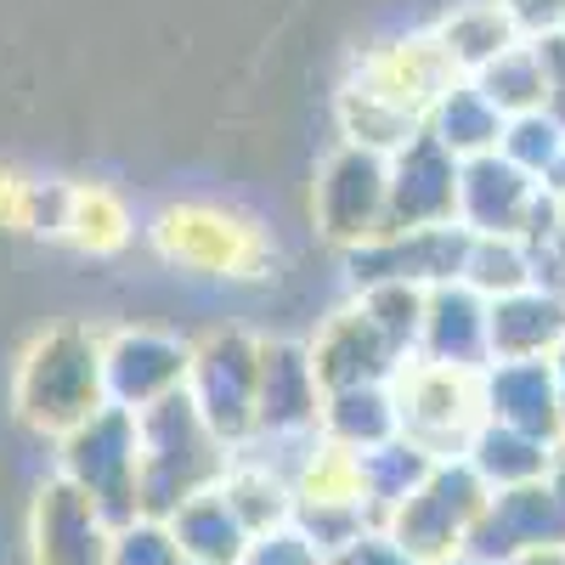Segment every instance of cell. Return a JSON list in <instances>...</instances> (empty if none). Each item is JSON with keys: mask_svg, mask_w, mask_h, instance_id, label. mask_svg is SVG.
Listing matches in <instances>:
<instances>
[{"mask_svg": "<svg viewBox=\"0 0 565 565\" xmlns=\"http://www.w3.org/2000/svg\"><path fill=\"white\" fill-rule=\"evenodd\" d=\"M18 413L45 436H68L90 413L108 407L103 391V345L85 328H52L45 340L29 345L23 367H18Z\"/></svg>", "mask_w": 565, "mask_h": 565, "instance_id": "cell-1", "label": "cell"}, {"mask_svg": "<svg viewBox=\"0 0 565 565\" xmlns=\"http://www.w3.org/2000/svg\"><path fill=\"white\" fill-rule=\"evenodd\" d=\"M136 463H141V436H136V413L103 407L90 413L79 430L63 436V481L79 487L108 526H130L136 514Z\"/></svg>", "mask_w": 565, "mask_h": 565, "instance_id": "cell-2", "label": "cell"}, {"mask_svg": "<svg viewBox=\"0 0 565 565\" xmlns=\"http://www.w3.org/2000/svg\"><path fill=\"white\" fill-rule=\"evenodd\" d=\"M396 413H402V436L424 452H447V447H469L476 430L487 424L481 413V380L469 373H447V367H424V362H402L396 373Z\"/></svg>", "mask_w": 565, "mask_h": 565, "instance_id": "cell-3", "label": "cell"}, {"mask_svg": "<svg viewBox=\"0 0 565 565\" xmlns=\"http://www.w3.org/2000/svg\"><path fill=\"white\" fill-rule=\"evenodd\" d=\"M255 385H260V345L249 334H215L193 351L186 396L221 447H238L255 430Z\"/></svg>", "mask_w": 565, "mask_h": 565, "instance_id": "cell-4", "label": "cell"}, {"mask_svg": "<svg viewBox=\"0 0 565 565\" xmlns=\"http://www.w3.org/2000/svg\"><path fill=\"white\" fill-rule=\"evenodd\" d=\"M487 509V487L469 463H436L402 509H396V543L413 559H447V548H458L469 537V526Z\"/></svg>", "mask_w": 565, "mask_h": 565, "instance_id": "cell-5", "label": "cell"}, {"mask_svg": "<svg viewBox=\"0 0 565 565\" xmlns=\"http://www.w3.org/2000/svg\"><path fill=\"white\" fill-rule=\"evenodd\" d=\"M430 226H458V159L430 130H418L391 159V193H385L380 238L430 232Z\"/></svg>", "mask_w": 565, "mask_h": 565, "instance_id": "cell-6", "label": "cell"}, {"mask_svg": "<svg viewBox=\"0 0 565 565\" xmlns=\"http://www.w3.org/2000/svg\"><path fill=\"white\" fill-rule=\"evenodd\" d=\"M469 260V232L463 226H430V232H402V238H367L345 249L356 289H380V282H413V289H436L458 282Z\"/></svg>", "mask_w": 565, "mask_h": 565, "instance_id": "cell-7", "label": "cell"}, {"mask_svg": "<svg viewBox=\"0 0 565 565\" xmlns=\"http://www.w3.org/2000/svg\"><path fill=\"white\" fill-rule=\"evenodd\" d=\"M385 193H391V164L373 148H340L317 181V221L334 244L356 249L380 238L385 226Z\"/></svg>", "mask_w": 565, "mask_h": 565, "instance_id": "cell-8", "label": "cell"}, {"mask_svg": "<svg viewBox=\"0 0 565 565\" xmlns=\"http://www.w3.org/2000/svg\"><path fill=\"white\" fill-rule=\"evenodd\" d=\"M193 373V345H181L159 328H125L103 345V391H108V407H125V413H141L164 402L170 391L186 385Z\"/></svg>", "mask_w": 565, "mask_h": 565, "instance_id": "cell-9", "label": "cell"}, {"mask_svg": "<svg viewBox=\"0 0 565 565\" xmlns=\"http://www.w3.org/2000/svg\"><path fill=\"white\" fill-rule=\"evenodd\" d=\"M543 181L514 170L503 153H481L458 164V226L469 238H526L532 204Z\"/></svg>", "mask_w": 565, "mask_h": 565, "instance_id": "cell-10", "label": "cell"}, {"mask_svg": "<svg viewBox=\"0 0 565 565\" xmlns=\"http://www.w3.org/2000/svg\"><path fill=\"white\" fill-rule=\"evenodd\" d=\"M487 311L492 300H481L469 282H436L424 295V328H418V362L424 367H447V373H469L481 380L492 367L487 351Z\"/></svg>", "mask_w": 565, "mask_h": 565, "instance_id": "cell-11", "label": "cell"}, {"mask_svg": "<svg viewBox=\"0 0 565 565\" xmlns=\"http://www.w3.org/2000/svg\"><path fill=\"white\" fill-rule=\"evenodd\" d=\"M481 413H487V424H509L521 436L559 441L565 418H559L554 362H492L481 373Z\"/></svg>", "mask_w": 565, "mask_h": 565, "instance_id": "cell-12", "label": "cell"}, {"mask_svg": "<svg viewBox=\"0 0 565 565\" xmlns=\"http://www.w3.org/2000/svg\"><path fill=\"white\" fill-rule=\"evenodd\" d=\"M322 413V385L311 373V351L295 340L260 345V385H255V430L260 436H295L317 430ZM249 430V436H255Z\"/></svg>", "mask_w": 565, "mask_h": 565, "instance_id": "cell-13", "label": "cell"}, {"mask_svg": "<svg viewBox=\"0 0 565 565\" xmlns=\"http://www.w3.org/2000/svg\"><path fill=\"white\" fill-rule=\"evenodd\" d=\"M311 373L322 396L334 391H356V385H385L402 373V356L385 345V334L373 328L362 311H345L322 328V340L311 345Z\"/></svg>", "mask_w": 565, "mask_h": 565, "instance_id": "cell-14", "label": "cell"}, {"mask_svg": "<svg viewBox=\"0 0 565 565\" xmlns=\"http://www.w3.org/2000/svg\"><path fill=\"white\" fill-rule=\"evenodd\" d=\"M34 543H40V565H108V548H114L97 503L68 481H52L40 492Z\"/></svg>", "mask_w": 565, "mask_h": 565, "instance_id": "cell-15", "label": "cell"}, {"mask_svg": "<svg viewBox=\"0 0 565 565\" xmlns=\"http://www.w3.org/2000/svg\"><path fill=\"white\" fill-rule=\"evenodd\" d=\"M565 340V295L554 289H521L503 295L487 311V351L492 362H543Z\"/></svg>", "mask_w": 565, "mask_h": 565, "instance_id": "cell-16", "label": "cell"}, {"mask_svg": "<svg viewBox=\"0 0 565 565\" xmlns=\"http://www.w3.org/2000/svg\"><path fill=\"white\" fill-rule=\"evenodd\" d=\"M317 430L340 452H367V447H385L402 436V413H396V396L385 385H356V391L322 396Z\"/></svg>", "mask_w": 565, "mask_h": 565, "instance_id": "cell-17", "label": "cell"}, {"mask_svg": "<svg viewBox=\"0 0 565 565\" xmlns=\"http://www.w3.org/2000/svg\"><path fill=\"white\" fill-rule=\"evenodd\" d=\"M469 469L481 476V487H498V492H514V487H537L548 469H554V441H537V436H521L509 424H481L476 441L463 447Z\"/></svg>", "mask_w": 565, "mask_h": 565, "instance_id": "cell-18", "label": "cell"}, {"mask_svg": "<svg viewBox=\"0 0 565 565\" xmlns=\"http://www.w3.org/2000/svg\"><path fill=\"white\" fill-rule=\"evenodd\" d=\"M170 537L181 548V559H199V565H238L244 548H249V532L244 521L232 514V503L215 492H199L193 503H181L170 514Z\"/></svg>", "mask_w": 565, "mask_h": 565, "instance_id": "cell-19", "label": "cell"}, {"mask_svg": "<svg viewBox=\"0 0 565 565\" xmlns=\"http://www.w3.org/2000/svg\"><path fill=\"white\" fill-rule=\"evenodd\" d=\"M503 114L476 90V79H452V90H441V103L430 108V130L441 148L463 164V159H481V153H498L503 141Z\"/></svg>", "mask_w": 565, "mask_h": 565, "instance_id": "cell-20", "label": "cell"}, {"mask_svg": "<svg viewBox=\"0 0 565 565\" xmlns=\"http://www.w3.org/2000/svg\"><path fill=\"white\" fill-rule=\"evenodd\" d=\"M436 458L413 447L407 436L385 441V447H367V452H351V476H356V498L373 503V509H402L424 481H430Z\"/></svg>", "mask_w": 565, "mask_h": 565, "instance_id": "cell-21", "label": "cell"}, {"mask_svg": "<svg viewBox=\"0 0 565 565\" xmlns=\"http://www.w3.org/2000/svg\"><path fill=\"white\" fill-rule=\"evenodd\" d=\"M436 45L447 52L452 68H469V74H481L487 63H498L509 45H521V29H514V18L503 12V0H469V7H458Z\"/></svg>", "mask_w": 565, "mask_h": 565, "instance_id": "cell-22", "label": "cell"}, {"mask_svg": "<svg viewBox=\"0 0 565 565\" xmlns=\"http://www.w3.org/2000/svg\"><path fill=\"white\" fill-rule=\"evenodd\" d=\"M476 90L503 114V119H521V114H543V97H548V85H543V63H537V45L521 40V45H509V52L498 63H487L476 74Z\"/></svg>", "mask_w": 565, "mask_h": 565, "instance_id": "cell-23", "label": "cell"}, {"mask_svg": "<svg viewBox=\"0 0 565 565\" xmlns=\"http://www.w3.org/2000/svg\"><path fill=\"white\" fill-rule=\"evenodd\" d=\"M481 300H503V295H521L537 282L532 271V249L521 238H469V260H463V277Z\"/></svg>", "mask_w": 565, "mask_h": 565, "instance_id": "cell-24", "label": "cell"}, {"mask_svg": "<svg viewBox=\"0 0 565 565\" xmlns=\"http://www.w3.org/2000/svg\"><path fill=\"white\" fill-rule=\"evenodd\" d=\"M424 295L430 289H413V282H380V289H362V317L385 334V345L396 356L418 351V328H424Z\"/></svg>", "mask_w": 565, "mask_h": 565, "instance_id": "cell-25", "label": "cell"}, {"mask_svg": "<svg viewBox=\"0 0 565 565\" xmlns=\"http://www.w3.org/2000/svg\"><path fill=\"white\" fill-rule=\"evenodd\" d=\"M498 153H503L514 170H526L532 181H543V175L554 170V159L565 153V130H559L548 114H521V119L503 125Z\"/></svg>", "mask_w": 565, "mask_h": 565, "instance_id": "cell-26", "label": "cell"}, {"mask_svg": "<svg viewBox=\"0 0 565 565\" xmlns=\"http://www.w3.org/2000/svg\"><path fill=\"white\" fill-rule=\"evenodd\" d=\"M175 559H181V548H175L170 526H159V521H130L108 548V565H175Z\"/></svg>", "mask_w": 565, "mask_h": 565, "instance_id": "cell-27", "label": "cell"}, {"mask_svg": "<svg viewBox=\"0 0 565 565\" xmlns=\"http://www.w3.org/2000/svg\"><path fill=\"white\" fill-rule=\"evenodd\" d=\"M238 565H322V554L300 537V532H260V537H249V548H244V559Z\"/></svg>", "mask_w": 565, "mask_h": 565, "instance_id": "cell-28", "label": "cell"}, {"mask_svg": "<svg viewBox=\"0 0 565 565\" xmlns=\"http://www.w3.org/2000/svg\"><path fill=\"white\" fill-rule=\"evenodd\" d=\"M532 45H537V63H543V85H548L543 114L565 130V34H543Z\"/></svg>", "mask_w": 565, "mask_h": 565, "instance_id": "cell-29", "label": "cell"}, {"mask_svg": "<svg viewBox=\"0 0 565 565\" xmlns=\"http://www.w3.org/2000/svg\"><path fill=\"white\" fill-rule=\"evenodd\" d=\"M328 565H418V559H413L396 537H373V532H362V537H351Z\"/></svg>", "mask_w": 565, "mask_h": 565, "instance_id": "cell-30", "label": "cell"}, {"mask_svg": "<svg viewBox=\"0 0 565 565\" xmlns=\"http://www.w3.org/2000/svg\"><path fill=\"white\" fill-rule=\"evenodd\" d=\"M503 12L514 18V29L526 34H565V0H503Z\"/></svg>", "mask_w": 565, "mask_h": 565, "instance_id": "cell-31", "label": "cell"}, {"mask_svg": "<svg viewBox=\"0 0 565 565\" xmlns=\"http://www.w3.org/2000/svg\"><path fill=\"white\" fill-rule=\"evenodd\" d=\"M543 193H548V199H559V204H565V153H559V159H554V170H548V175H543Z\"/></svg>", "mask_w": 565, "mask_h": 565, "instance_id": "cell-32", "label": "cell"}, {"mask_svg": "<svg viewBox=\"0 0 565 565\" xmlns=\"http://www.w3.org/2000/svg\"><path fill=\"white\" fill-rule=\"evenodd\" d=\"M548 492H554V503H559V514H565V458H554V469H548Z\"/></svg>", "mask_w": 565, "mask_h": 565, "instance_id": "cell-33", "label": "cell"}, {"mask_svg": "<svg viewBox=\"0 0 565 565\" xmlns=\"http://www.w3.org/2000/svg\"><path fill=\"white\" fill-rule=\"evenodd\" d=\"M554 380H559V418H565V340L554 351Z\"/></svg>", "mask_w": 565, "mask_h": 565, "instance_id": "cell-34", "label": "cell"}, {"mask_svg": "<svg viewBox=\"0 0 565 565\" xmlns=\"http://www.w3.org/2000/svg\"><path fill=\"white\" fill-rule=\"evenodd\" d=\"M436 565H481V559H469V554H463V559H436Z\"/></svg>", "mask_w": 565, "mask_h": 565, "instance_id": "cell-35", "label": "cell"}, {"mask_svg": "<svg viewBox=\"0 0 565 565\" xmlns=\"http://www.w3.org/2000/svg\"><path fill=\"white\" fill-rule=\"evenodd\" d=\"M175 565H199V559H175Z\"/></svg>", "mask_w": 565, "mask_h": 565, "instance_id": "cell-36", "label": "cell"}]
</instances>
